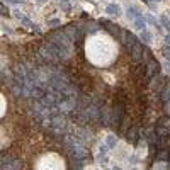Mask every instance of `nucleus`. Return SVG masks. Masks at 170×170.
Instances as JSON below:
<instances>
[{
	"instance_id": "9",
	"label": "nucleus",
	"mask_w": 170,
	"mask_h": 170,
	"mask_svg": "<svg viewBox=\"0 0 170 170\" xmlns=\"http://www.w3.org/2000/svg\"><path fill=\"white\" fill-rule=\"evenodd\" d=\"M133 22H135V27L138 29V31H143V29H145V24H146V17L141 14V16L135 17V19H133Z\"/></svg>"
},
{
	"instance_id": "7",
	"label": "nucleus",
	"mask_w": 170,
	"mask_h": 170,
	"mask_svg": "<svg viewBox=\"0 0 170 170\" xmlns=\"http://www.w3.org/2000/svg\"><path fill=\"white\" fill-rule=\"evenodd\" d=\"M106 12L109 14V16H114V17H119L121 16V7L117 5V3H114V2H111L109 5L106 7Z\"/></svg>"
},
{
	"instance_id": "2",
	"label": "nucleus",
	"mask_w": 170,
	"mask_h": 170,
	"mask_svg": "<svg viewBox=\"0 0 170 170\" xmlns=\"http://www.w3.org/2000/svg\"><path fill=\"white\" fill-rule=\"evenodd\" d=\"M87 143H84L77 135H68L65 136V148H67L68 155L77 160H84V158L89 157V150L85 146Z\"/></svg>"
},
{
	"instance_id": "14",
	"label": "nucleus",
	"mask_w": 170,
	"mask_h": 170,
	"mask_svg": "<svg viewBox=\"0 0 170 170\" xmlns=\"http://www.w3.org/2000/svg\"><path fill=\"white\" fill-rule=\"evenodd\" d=\"M49 26H53V27L60 26V19H51V21H49Z\"/></svg>"
},
{
	"instance_id": "4",
	"label": "nucleus",
	"mask_w": 170,
	"mask_h": 170,
	"mask_svg": "<svg viewBox=\"0 0 170 170\" xmlns=\"http://www.w3.org/2000/svg\"><path fill=\"white\" fill-rule=\"evenodd\" d=\"M12 17H14V19H17V21H19V22H22L24 26H29V27L36 29V31H41V29H39V26H36V24H32V22H31V19H29L27 16H24L22 12H19V10H12Z\"/></svg>"
},
{
	"instance_id": "18",
	"label": "nucleus",
	"mask_w": 170,
	"mask_h": 170,
	"mask_svg": "<svg viewBox=\"0 0 170 170\" xmlns=\"http://www.w3.org/2000/svg\"><path fill=\"white\" fill-rule=\"evenodd\" d=\"M36 2H38V3H46L48 0H36Z\"/></svg>"
},
{
	"instance_id": "5",
	"label": "nucleus",
	"mask_w": 170,
	"mask_h": 170,
	"mask_svg": "<svg viewBox=\"0 0 170 170\" xmlns=\"http://www.w3.org/2000/svg\"><path fill=\"white\" fill-rule=\"evenodd\" d=\"M75 135H77L84 143H90V141L94 140V135H92V133H89L87 129H82V128H80V129H77V133H75Z\"/></svg>"
},
{
	"instance_id": "13",
	"label": "nucleus",
	"mask_w": 170,
	"mask_h": 170,
	"mask_svg": "<svg viewBox=\"0 0 170 170\" xmlns=\"http://www.w3.org/2000/svg\"><path fill=\"white\" fill-rule=\"evenodd\" d=\"M162 24H163V26L167 27V29H170V22H168L167 17H162Z\"/></svg>"
},
{
	"instance_id": "1",
	"label": "nucleus",
	"mask_w": 170,
	"mask_h": 170,
	"mask_svg": "<svg viewBox=\"0 0 170 170\" xmlns=\"http://www.w3.org/2000/svg\"><path fill=\"white\" fill-rule=\"evenodd\" d=\"M92 39L95 41V44L99 46L97 53H90L92 63L99 65V67H104V65H107V63H113V60L116 58V49H114L113 43L106 41V39H100L99 36H94Z\"/></svg>"
},
{
	"instance_id": "16",
	"label": "nucleus",
	"mask_w": 170,
	"mask_h": 170,
	"mask_svg": "<svg viewBox=\"0 0 170 170\" xmlns=\"http://www.w3.org/2000/svg\"><path fill=\"white\" fill-rule=\"evenodd\" d=\"M5 2H9V3H24L26 0H5Z\"/></svg>"
},
{
	"instance_id": "6",
	"label": "nucleus",
	"mask_w": 170,
	"mask_h": 170,
	"mask_svg": "<svg viewBox=\"0 0 170 170\" xmlns=\"http://www.w3.org/2000/svg\"><path fill=\"white\" fill-rule=\"evenodd\" d=\"M160 99L163 104L170 102V80L168 78H167V82H165V89H162V92H160Z\"/></svg>"
},
{
	"instance_id": "10",
	"label": "nucleus",
	"mask_w": 170,
	"mask_h": 170,
	"mask_svg": "<svg viewBox=\"0 0 170 170\" xmlns=\"http://www.w3.org/2000/svg\"><path fill=\"white\" fill-rule=\"evenodd\" d=\"M140 32H141V34H140V38H141L145 43H151V41H153V36H151V32H150V31L143 29V31H140Z\"/></svg>"
},
{
	"instance_id": "8",
	"label": "nucleus",
	"mask_w": 170,
	"mask_h": 170,
	"mask_svg": "<svg viewBox=\"0 0 170 170\" xmlns=\"http://www.w3.org/2000/svg\"><path fill=\"white\" fill-rule=\"evenodd\" d=\"M126 138H128L131 143L138 141V128H136V126H131V128L126 131Z\"/></svg>"
},
{
	"instance_id": "12",
	"label": "nucleus",
	"mask_w": 170,
	"mask_h": 170,
	"mask_svg": "<svg viewBox=\"0 0 170 170\" xmlns=\"http://www.w3.org/2000/svg\"><path fill=\"white\" fill-rule=\"evenodd\" d=\"M60 7H61L63 10H70V9H71V3H70V2H61Z\"/></svg>"
},
{
	"instance_id": "3",
	"label": "nucleus",
	"mask_w": 170,
	"mask_h": 170,
	"mask_svg": "<svg viewBox=\"0 0 170 170\" xmlns=\"http://www.w3.org/2000/svg\"><path fill=\"white\" fill-rule=\"evenodd\" d=\"M21 167H22V163H21L19 160H16V158H12V157L2 155V158H0V168L2 170H17Z\"/></svg>"
},
{
	"instance_id": "15",
	"label": "nucleus",
	"mask_w": 170,
	"mask_h": 170,
	"mask_svg": "<svg viewBox=\"0 0 170 170\" xmlns=\"http://www.w3.org/2000/svg\"><path fill=\"white\" fill-rule=\"evenodd\" d=\"M165 44H167V49L170 51V34L165 36Z\"/></svg>"
},
{
	"instance_id": "17",
	"label": "nucleus",
	"mask_w": 170,
	"mask_h": 170,
	"mask_svg": "<svg viewBox=\"0 0 170 170\" xmlns=\"http://www.w3.org/2000/svg\"><path fill=\"white\" fill-rule=\"evenodd\" d=\"M2 14H3V16H7V14H9V10H7L5 5H2Z\"/></svg>"
},
{
	"instance_id": "11",
	"label": "nucleus",
	"mask_w": 170,
	"mask_h": 170,
	"mask_svg": "<svg viewBox=\"0 0 170 170\" xmlns=\"http://www.w3.org/2000/svg\"><path fill=\"white\" fill-rule=\"evenodd\" d=\"M106 145L109 146V150H113V148H116V145H117V138L114 135H109L106 138Z\"/></svg>"
}]
</instances>
